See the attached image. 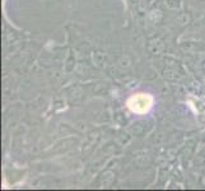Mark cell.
Listing matches in <instances>:
<instances>
[{
  "mask_svg": "<svg viewBox=\"0 0 205 191\" xmlns=\"http://www.w3.org/2000/svg\"><path fill=\"white\" fill-rule=\"evenodd\" d=\"M154 105V98L149 93L139 92L135 94L130 96L126 101V106L133 113L136 115H145L152 110Z\"/></svg>",
  "mask_w": 205,
  "mask_h": 191,
  "instance_id": "obj_1",
  "label": "cell"
}]
</instances>
